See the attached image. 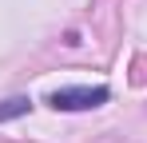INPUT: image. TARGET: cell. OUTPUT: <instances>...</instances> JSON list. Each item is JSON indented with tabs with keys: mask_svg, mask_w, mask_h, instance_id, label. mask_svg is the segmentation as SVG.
<instances>
[{
	"mask_svg": "<svg viewBox=\"0 0 147 143\" xmlns=\"http://www.w3.org/2000/svg\"><path fill=\"white\" fill-rule=\"evenodd\" d=\"M107 99H111V92L103 84H96V88H60V92L48 95V103L56 111H92V107L107 103Z\"/></svg>",
	"mask_w": 147,
	"mask_h": 143,
	"instance_id": "cell-1",
	"label": "cell"
},
{
	"mask_svg": "<svg viewBox=\"0 0 147 143\" xmlns=\"http://www.w3.org/2000/svg\"><path fill=\"white\" fill-rule=\"evenodd\" d=\"M32 111V99L28 95H12V99H4L0 103V123H8V119H20Z\"/></svg>",
	"mask_w": 147,
	"mask_h": 143,
	"instance_id": "cell-2",
	"label": "cell"
}]
</instances>
